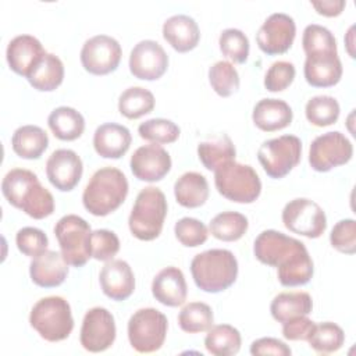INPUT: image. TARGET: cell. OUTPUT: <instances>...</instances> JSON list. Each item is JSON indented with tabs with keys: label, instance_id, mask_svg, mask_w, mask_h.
Returning a JSON list of instances; mask_svg holds the SVG:
<instances>
[{
	"label": "cell",
	"instance_id": "6da1fadb",
	"mask_svg": "<svg viewBox=\"0 0 356 356\" xmlns=\"http://www.w3.org/2000/svg\"><path fill=\"white\" fill-rule=\"evenodd\" d=\"M1 192L11 206L35 220L46 218L54 211L53 195L31 170H10L1 181Z\"/></svg>",
	"mask_w": 356,
	"mask_h": 356
},
{
	"label": "cell",
	"instance_id": "7a4b0ae2",
	"mask_svg": "<svg viewBox=\"0 0 356 356\" xmlns=\"http://www.w3.org/2000/svg\"><path fill=\"white\" fill-rule=\"evenodd\" d=\"M128 179L115 167H103L95 171L82 193L83 207L96 217L115 211L128 195Z\"/></svg>",
	"mask_w": 356,
	"mask_h": 356
},
{
	"label": "cell",
	"instance_id": "3957f363",
	"mask_svg": "<svg viewBox=\"0 0 356 356\" xmlns=\"http://www.w3.org/2000/svg\"><path fill=\"white\" fill-rule=\"evenodd\" d=\"M191 273L199 289L218 293L236 281L238 260L228 249L204 250L192 259Z\"/></svg>",
	"mask_w": 356,
	"mask_h": 356
},
{
	"label": "cell",
	"instance_id": "277c9868",
	"mask_svg": "<svg viewBox=\"0 0 356 356\" xmlns=\"http://www.w3.org/2000/svg\"><path fill=\"white\" fill-rule=\"evenodd\" d=\"M167 209V199L161 189L143 188L138 193L128 218L131 234L140 241L156 239L161 234Z\"/></svg>",
	"mask_w": 356,
	"mask_h": 356
},
{
	"label": "cell",
	"instance_id": "5b68a950",
	"mask_svg": "<svg viewBox=\"0 0 356 356\" xmlns=\"http://www.w3.org/2000/svg\"><path fill=\"white\" fill-rule=\"evenodd\" d=\"M29 324L44 341H64L74 330L71 306L61 296L42 298L31 310Z\"/></svg>",
	"mask_w": 356,
	"mask_h": 356
},
{
	"label": "cell",
	"instance_id": "8992f818",
	"mask_svg": "<svg viewBox=\"0 0 356 356\" xmlns=\"http://www.w3.org/2000/svg\"><path fill=\"white\" fill-rule=\"evenodd\" d=\"M220 195L235 203H253L261 192V181L253 167L229 161L214 171Z\"/></svg>",
	"mask_w": 356,
	"mask_h": 356
},
{
	"label": "cell",
	"instance_id": "52a82bcc",
	"mask_svg": "<svg viewBox=\"0 0 356 356\" xmlns=\"http://www.w3.org/2000/svg\"><path fill=\"white\" fill-rule=\"evenodd\" d=\"M90 234L89 222L76 214H67L56 222L54 235L68 264L82 267L92 257Z\"/></svg>",
	"mask_w": 356,
	"mask_h": 356
},
{
	"label": "cell",
	"instance_id": "ba28073f",
	"mask_svg": "<svg viewBox=\"0 0 356 356\" xmlns=\"http://www.w3.org/2000/svg\"><path fill=\"white\" fill-rule=\"evenodd\" d=\"M167 317L154 307L136 310L128 321V339L131 346L139 353L159 350L167 335Z\"/></svg>",
	"mask_w": 356,
	"mask_h": 356
},
{
	"label": "cell",
	"instance_id": "9c48e42d",
	"mask_svg": "<svg viewBox=\"0 0 356 356\" xmlns=\"http://www.w3.org/2000/svg\"><path fill=\"white\" fill-rule=\"evenodd\" d=\"M302 142L295 135H281L264 140L259 150L257 159L270 178L280 179L289 174L300 161Z\"/></svg>",
	"mask_w": 356,
	"mask_h": 356
},
{
	"label": "cell",
	"instance_id": "30bf717a",
	"mask_svg": "<svg viewBox=\"0 0 356 356\" xmlns=\"http://www.w3.org/2000/svg\"><path fill=\"white\" fill-rule=\"evenodd\" d=\"M282 222L293 234L314 239L324 234L327 217L324 210L312 199L296 197L282 209Z\"/></svg>",
	"mask_w": 356,
	"mask_h": 356
},
{
	"label": "cell",
	"instance_id": "8fae6325",
	"mask_svg": "<svg viewBox=\"0 0 356 356\" xmlns=\"http://www.w3.org/2000/svg\"><path fill=\"white\" fill-rule=\"evenodd\" d=\"M353 156L352 142L339 131L314 138L309 149V164L317 172H327L346 164Z\"/></svg>",
	"mask_w": 356,
	"mask_h": 356
},
{
	"label": "cell",
	"instance_id": "7c38bea8",
	"mask_svg": "<svg viewBox=\"0 0 356 356\" xmlns=\"http://www.w3.org/2000/svg\"><path fill=\"white\" fill-rule=\"evenodd\" d=\"M121 44L108 35H95L89 38L81 49L82 67L93 75L114 72L121 61Z\"/></svg>",
	"mask_w": 356,
	"mask_h": 356
},
{
	"label": "cell",
	"instance_id": "4fadbf2b",
	"mask_svg": "<svg viewBox=\"0 0 356 356\" xmlns=\"http://www.w3.org/2000/svg\"><path fill=\"white\" fill-rule=\"evenodd\" d=\"M115 321L111 312L104 307H92L86 312L79 341L85 350L99 353L107 350L115 341Z\"/></svg>",
	"mask_w": 356,
	"mask_h": 356
},
{
	"label": "cell",
	"instance_id": "5bb4252c",
	"mask_svg": "<svg viewBox=\"0 0 356 356\" xmlns=\"http://www.w3.org/2000/svg\"><path fill=\"white\" fill-rule=\"evenodd\" d=\"M296 35V25L291 15L285 13H274L266 18L256 33V42L259 49L268 54L286 53Z\"/></svg>",
	"mask_w": 356,
	"mask_h": 356
},
{
	"label": "cell",
	"instance_id": "9a60e30c",
	"mask_svg": "<svg viewBox=\"0 0 356 356\" xmlns=\"http://www.w3.org/2000/svg\"><path fill=\"white\" fill-rule=\"evenodd\" d=\"M129 71L142 81L161 78L168 67V56L163 46L152 39L138 42L129 54Z\"/></svg>",
	"mask_w": 356,
	"mask_h": 356
},
{
	"label": "cell",
	"instance_id": "2e32d148",
	"mask_svg": "<svg viewBox=\"0 0 356 356\" xmlns=\"http://www.w3.org/2000/svg\"><path fill=\"white\" fill-rule=\"evenodd\" d=\"M303 246V242L280 231L266 229L254 239L253 253L260 263L271 267H280L289 259V256Z\"/></svg>",
	"mask_w": 356,
	"mask_h": 356
},
{
	"label": "cell",
	"instance_id": "e0dca14e",
	"mask_svg": "<svg viewBox=\"0 0 356 356\" xmlns=\"http://www.w3.org/2000/svg\"><path fill=\"white\" fill-rule=\"evenodd\" d=\"M168 152L157 143L138 147L131 156L129 167L135 178L145 182L161 181L171 170Z\"/></svg>",
	"mask_w": 356,
	"mask_h": 356
},
{
	"label": "cell",
	"instance_id": "ac0fdd59",
	"mask_svg": "<svg viewBox=\"0 0 356 356\" xmlns=\"http://www.w3.org/2000/svg\"><path fill=\"white\" fill-rule=\"evenodd\" d=\"M82 172V160L71 149H57L46 161L47 179L56 189L61 192L72 191L81 181Z\"/></svg>",
	"mask_w": 356,
	"mask_h": 356
},
{
	"label": "cell",
	"instance_id": "d6986e66",
	"mask_svg": "<svg viewBox=\"0 0 356 356\" xmlns=\"http://www.w3.org/2000/svg\"><path fill=\"white\" fill-rule=\"evenodd\" d=\"M103 293L117 302L128 299L135 289V275L131 266L121 259L108 260L99 274Z\"/></svg>",
	"mask_w": 356,
	"mask_h": 356
},
{
	"label": "cell",
	"instance_id": "ffe728a7",
	"mask_svg": "<svg viewBox=\"0 0 356 356\" xmlns=\"http://www.w3.org/2000/svg\"><path fill=\"white\" fill-rule=\"evenodd\" d=\"M305 79L314 88L337 85L342 76V63L337 51H323L306 56Z\"/></svg>",
	"mask_w": 356,
	"mask_h": 356
},
{
	"label": "cell",
	"instance_id": "44dd1931",
	"mask_svg": "<svg viewBox=\"0 0 356 356\" xmlns=\"http://www.w3.org/2000/svg\"><path fill=\"white\" fill-rule=\"evenodd\" d=\"M46 54L42 43L32 35H18L8 42L6 58L11 71L28 76L33 67Z\"/></svg>",
	"mask_w": 356,
	"mask_h": 356
},
{
	"label": "cell",
	"instance_id": "7402d4cb",
	"mask_svg": "<svg viewBox=\"0 0 356 356\" xmlns=\"http://www.w3.org/2000/svg\"><path fill=\"white\" fill-rule=\"evenodd\" d=\"M29 275L35 285L42 288H56L68 275V263L61 252L44 250L32 259Z\"/></svg>",
	"mask_w": 356,
	"mask_h": 356
},
{
	"label": "cell",
	"instance_id": "603a6c76",
	"mask_svg": "<svg viewBox=\"0 0 356 356\" xmlns=\"http://www.w3.org/2000/svg\"><path fill=\"white\" fill-rule=\"evenodd\" d=\"M152 293L164 306L178 307L185 303L188 285L184 273L174 266L160 270L152 282Z\"/></svg>",
	"mask_w": 356,
	"mask_h": 356
},
{
	"label": "cell",
	"instance_id": "cb8c5ba5",
	"mask_svg": "<svg viewBox=\"0 0 356 356\" xmlns=\"http://www.w3.org/2000/svg\"><path fill=\"white\" fill-rule=\"evenodd\" d=\"M132 142L131 132L127 127L115 122H106L96 128L93 134V147L100 157L120 159Z\"/></svg>",
	"mask_w": 356,
	"mask_h": 356
},
{
	"label": "cell",
	"instance_id": "d4e9b609",
	"mask_svg": "<svg viewBox=\"0 0 356 356\" xmlns=\"http://www.w3.org/2000/svg\"><path fill=\"white\" fill-rule=\"evenodd\" d=\"M163 38L178 53L193 50L200 40L197 22L186 14H175L163 24Z\"/></svg>",
	"mask_w": 356,
	"mask_h": 356
},
{
	"label": "cell",
	"instance_id": "484cf974",
	"mask_svg": "<svg viewBox=\"0 0 356 356\" xmlns=\"http://www.w3.org/2000/svg\"><path fill=\"white\" fill-rule=\"evenodd\" d=\"M293 118L291 106L281 99H261L252 113L254 125L264 132H274L286 128Z\"/></svg>",
	"mask_w": 356,
	"mask_h": 356
},
{
	"label": "cell",
	"instance_id": "4316f807",
	"mask_svg": "<svg viewBox=\"0 0 356 356\" xmlns=\"http://www.w3.org/2000/svg\"><path fill=\"white\" fill-rule=\"evenodd\" d=\"M174 196L182 207L196 209L203 206L209 197L206 177L196 171L184 172L174 184Z\"/></svg>",
	"mask_w": 356,
	"mask_h": 356
},
{
	"label": "cell",
	"instance_id": "83f0119b",
	"mask_svg": "<svg viewBox=\"0 0 356 356\" xmlns=\"http://www.w3.org/2000/svg\"><path fill=\"white\" fill-rule=\"evenodd\" d=\"M14 153L25 160L39 159L49 146V136L38 125H22L17 128L11 138Z\"/></svg>",
	"mask_w": 356,
	"mask_h": 356
},
{
	"label": "cell",
	"instance_id": "f1b7e54d",
	"mask_svg": "<svg viewBox=\"0 0 356 356\" xmlns=\"http://www.w3.org/2000/svg\"><path fill=\"white\" fill-rule=\"evenodd\" d=\"M235 146L227 134L211 136L197 145V157L209 170L216 171L229 161H235Z\"/></svg>",
	"mask_w": 356,
	"mask_h": 356
},
{
	"label": "cell",
	"instance_id": "f546056e",
	"mask_svg": "<svg viewBox=\"0 0 356 356\" xmlns=\"http://www.w3.org/2000/svg\"><path fill=\"white\" fill-rule=\"evenodd\" d=\"M29 85L40 92L56 90L64 79V64L53 53H46L26 76Z\"/></svg>",
	"mask_w": 356,
	"mask_h": 356
},
{
	"label": "cell",
	"instance_id": "4dcf8cb0",
	"mask_svg": "<svg viewBox=\"0 0 356 356\" xmlns=\"http://www.w3.org/2000/svg\"><path fill=\"white\" fill-rule=\"evenodd\" d=\"M313 300L307 292H281L270 305L271 316L278 323H285L298 316H307L312 313Z\"/></svg>",
	"mask_w": 356,
	"mask_h": 356
},
{
	"label": "cell",
	"instance_id": "1f68e13d",
	"mask_svg": "<svg viewBox=\"0 0 356 356\" xmlns=\"http://www.w3.org/2000/svg\"><path fill=\"white\" fill-rule=\"evenodd\" d=\"M47 125L53 135L60 140H75L85 131L83 115L68 106L54 108L47 117Z\"/></svg>",
	"mask_w": 356,
	"mask_h": 356
},
{
	"label": "cell",
	"instance_id": "d6a6232c",
	"mask_svg": "<svg viewBox=\"0 0 356 356\" xmlns=\"http://www.w3.org/2000/svg\"><path fill=\"white\" fill-rule=\"evenodd\" d=\"M277 277L284 286H300L307 284L314 273L313 260L306 246L296 250L284 264L277 267Z\"/></svg>",
	"mask_w": 356,
	"mask_h": 356
},
{
	"label": "cell",
	"instance_id": "836d02e7",
	"mask_svg": "<svg viewBox=\"0 0 356 356\" xmlns=\"http://www.w3.org/2000/svg\"><path fill=\"white\" fill-rule=\"evenodd\" d=\"M242 338L239 331L229 324L211 325L204 338L206 350L214 356H232L241 349Z\"/></svg>",
	"mask_w": 356,
	"mask_h": 356
},
{
	"label": "cell",
	"instance_id": "e575fe53",
	"mask_svg": "<svg viewBox=\"0 0 356 356\" xmlns=\"http://www.w3.org/2000/svg\"><path fill=\"white\" fill-rule=\"evenodd\" d=\"M153 93L142 86H131L118 97V111L128 120H138L154 108Z\"/></svg>",
	"mask_w": 356,
	"mask_h": 356
},
{
	"label": "cell",
	"instance_id": "d590c367",
	"mask_svg": "<svg viewBox=\"0 0 356 356\" xmlns=\"http://www.w3.org/2000/svg\"><path fill=\"white\" fill-rule=\"evenodd\" d=\"M248 218L238 211H222L211 218L210 234L220 241L234 242L241 239L248 231Z\"/></svg>",
	"mask_w": 356,
	"mask_h": 356
},
{
	"label": "cell",
	"instance_id": "8d00e7d4",
	"mask_svg": "<svg viewBox=\"0 0 356 356\" xmlns=\"http://www.w3.org/2000/svg\"><path fill=\"white\" fill-rule=\"evenodd\" d=\"M213 310L203 302H191L185 305L178 314V324L181 330L189 334L204 332L213 325Z\"/></svg>",
	"mask_w": 356,
	"mask_h": 356
},
{
	"label": "cell",
	"instance_id": "74e56055",
	"mask_svg": "<svg viewBox=\"0 0 356 356\" xmlns=\"http://www.w3.org/2000/svg\"><path fill=\"white\" fill-rule=\"evenodd\" d=\"M339 103L328 95H318L307 100L305 107L306 118L316 127H328L337 122L339 117Z\"/></svg>",
	"mask_w": 356,
	"mask_h": 356
},
{
	"label": "cell",
	"instance_id": "f35d334b",
	"mask_svg": "<svg viewBox=\"0 0 356 356\" xmlns=\"http://www.w3.org/2000/svg\"><path fill=\"white\" fill-rule=\"evenodd\" d=\"M312 349L318 353H334L342 348L345 342L343 330L331 321L318 323L307 339Z\"/></svg>",
	"mask_w": 356,
	"mask_h": 356
},
{
	"label": "cell",
	"instance_id": "ab89813d",
	"mask_svg": "<svg viewBox=\"0 0 356 356\" xmlns=\"http://www.w3.org/2000/svg\"><path fill=\"white\" fill-rule=\"evenodd\" d=\"M209 82L213 90L221 97L234 95L241 83L236 68L225 60L217 61L209 68Z\"/></svg>",
	"mask_w": 356,
	"mask_h": 356
},
{
	"label": "cell",
	"instance_id": "60d3db41",
	"mask_svg": "<svg viewBox=\"0 0 356 356\" xmlns=\"http://www.w3.org/2000/svg\"><path fill=\"white\" fill-rule=\"evenodd\" d=\"M138 134L142 139L157 145L172 143L179 138V127L167 118H150L138 127Z\"/></svg>",
	"mask_w": 356,
	"mask_h": 356
},
{
	"label": "cell",
	"instance_id": "b9f144b4",
	"mask_svg": "<svg viewBox=\"0 0 356 356\" xmlns=\"http://www.w3.org/2000/svg\"><path fill=\"white\" fill-rule=\"evenodd\" d=\"M218 44L222 56L236 64H243L249 57V39L241 29H224L220 33Z\"/></svg>",
	"mask_w": 356,
	"mask_h": 356
},
{
	"label": "cell",
	"instance_id": "7bdbcfd3",
	"mask_svg": "<svg viewBox=\"0 0 356 356\" xmlns=\"http://www.w3.org/2000/svg\"><path fill=\"white\" fill-rule=\"evenodd\" d=\"M302 46L306 56L323 51H337V40L332 32L318 24H310L305 28Z\"/></svg>",
	"mask_w": 356,
	"mask_h": 356
},
{
	"label": "cell",
	"instance_id": "ee69618b",
	"mask_svg": "<svg viewBox=\"0 0 356 356\" xmlns=\"http://www.w3.org/2000/svg\"><path fill=\"white\" fill-rule=\"evenodd\" d=\"M175 238L186 248H197L207 241V227L197 218L184 217L174 225Z\"/></svg>",
	"mask_w": 356,
	"mask_h": 356
},
{
	"label": "cell",
	"instance_id": "f6af8a7d",
	"mask_svg": "<svg viewBox=\"0 0 356 356\" xmlns=\"http://www.w3.org/2000/svg\"><path fill=\"white\" fill-rule=\"evenodd\" d=\"M120 250V239L110 229H96L90 234V256L99 261H108Z\"/></svg>",
	"mask_w": 356,
	"mask_h": 356
},
{
	"label": "cell",
	"instance_id": "bcb514c9",
	"mask_svg": "<svg viewBox=\"0 0 356 356\" xmlns=\"http://www.w3.org/2000/svg\"><path fill=\"white\" fill-rule=\"evenodd\" d=\"M15 243L22 254L36 257L38 254L47 250L49 239L42 229L35 227H24L17 232Z\"/></svg>",
	"mask_w": 356,
	"mask_h": 356
},
{
	"label": "cell",
	"instance_id": "7dc6e473",
	"mask_svg": "<svg viewBox=\"0 0 356 356\" xmlns=\"http://www.w3.org/2000/svg\"><path fill=\"white\" fill-rule=\"evenodd\" d=\"M330 242L338 252L353 254L356 252V221L353 218L338 221L331 229Z\"/></svg>",
	"mask_w": 356,
	"mask_h": 356
},
{
	"label": "cell",
	"instance_id": "c3c4849f",
	"mask_svg": "<svg viewBox=\"0 0 356 356\" xmlns=\"http://www.w3.org/2000/svg\"><path fill=\"white\" fill-rule=\"evenodd\" d=\"M296 70L289 61H275L273 63L264 75V86L268 92L285 90L295 79Z\"/></svg>",
	"mask_w": 356,
	"mask_h": 356
},
{
	"label": "cell",
	"instance_id": "681fc988",
	"mask_svg": "<svg viewBox=\"0 0 356 356\" xmlns=\"http://www.w3.org/2000/svg\"><path fill=\"white\" fill-rule=\"evenodd\" d=\"M316 323L307 316H298L282 323V335L288 341H307Z\"/></svg>",
	"mask_w": 356,
	"mask_h": 356
},
{
	"label": "cell",
	"instance_id": "f907efd6",
	"mask_svg": "<svg viewBox=\"0 0 356 356\" xmlns=\"http://www.w3.org/2000/svg\"><path fill=\"white\" fill-rule=\"evenodd\" d=\"M250 353L253 356H256V355L289 356L292 353V350H291V348L285 342H282V341H280L277 338L264 337V338H259V339L252 342Z\"/></svg>",
	"mask_w": 356,
	"mask_h": 356
},
{
	"label": "cell",
	"instance_id": "816d5d0a",
	"mask_svg": "<svg viewBox=\"0 0 356 356\" xmlns=\"http://www.w3.org/2000/svg\"><path fill=\"white\" fill-rule=\"evenodd\" d=\"M312 7L324 17H337L339 15L346 3L343 0H321V1H312Z\"/></svg>",
	"mask_w": 356,
	"mask_h": 356
}]
</instances>
